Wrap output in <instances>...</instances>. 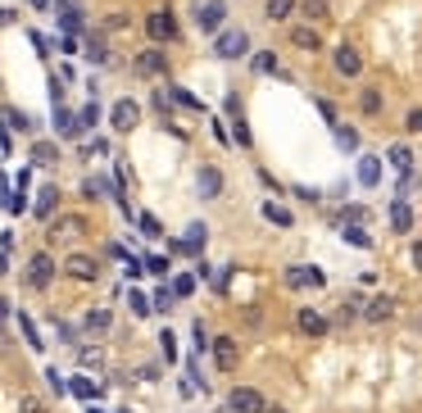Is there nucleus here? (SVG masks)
<instances>
[{
	"instance_id": "17",
	"label": "nucleus",
	"mask_w": 422,
	"mask_h": 413,
	"mask_svg": "<svg viewBox=\"0 0 422 413\" xmlns=\"http://www.w3.org/2000/svg\"><path fill=\"white\" fill-rule=\"evenodd\" d=\"M109 323H114V313H109V309H91V313L82 318V327L91 332V336H104V332H109Z\"/></svg>"
},
{
	"instance_id": "45",
	"label": "nucleus",
	"mask_w": 422,
	"mask_h": 413,
	"mask_svg": "<svg viewBox=\"0 0 422 413\" xmlns=\"http://www.w3.org/2000/svg\"><path fill=\"white\" fill-rule=\"evenodd\" d=\"M232 137H236V141H241V146H250V128H245V123H241V119H232Z\"/></svg>"
},
{
	"instance_id": "48",
	"label": "nucleus",
	"mask_w": 422,
	"mask_h": 413,
	"mask_svg": "<svg viewBox=\"0 0 422 413\" xmlns=\"http://www.w3.org/2000/svg\"><path fill=\"white\" fill-rule=\"evenodd\" d=\"M191 332H196V350H205V345H209V336H205V323H196Z\"/></svg>"
},
{
	"instance_id": "33",
	"label": "nucleus",
	"mask_w": 422,
	"mask_h": 413,
	"mask_svg": "<svg viewBox=\"0 0 422 413\" xmlns=\"http://www.w3.org/2000/svg\"><path fill=\"white\" fill-rule=\"evenodd\" d=\"M73 395H78V400H95V381H86V377H73Z\"/></svg>"
},
{
	"instance_id": "46",
	"label": "nucleus",
	"mask_w": 422,
	"mask_h": 413,
	"mask_svg": "<svg viewBox=\"0 0 422 413\" xmlns=\"http://www.w3.org/2000/svg\"><path fill=\"white\" fill-rule=\"evenodd\" d=\"M404 128H409V132H422V109H409V119H404Z\"/></svg>"
},
{
	"instance_id": "57",
	"label": "nucleus",
	"mask_w": 422,
	"mask_h": 413,
	"mask_svg": "<svg viewBox=\"0 0 422 413\" xmlns=\"http://www.w3.org/2000/svg\"><path fill=\"white\" fill-rule=\"evenodd\" d=\"M91 413H104V409H95V405H91Z\"/></svg>"
},
{
	"instance_id": "7",
	"label": "nucleus",
	"mask_w": 422,
	"mask_h": 413,
	"mask_svg": "<svg viewBox=\"0 0 422 413\" xmlns=\"http://www.w3.org/2000/svg\"><path fill=\"white\" fill-rule=\"evenodd\" d=\"M227 409L232 413H264L268 405H264V395H259L254 386H236L232 395H227Z\"/></svg>"
},
{
	"instance_id": "12",
	"label": "nucleus",
	"mask_w": 422,
	"mask_h": 413,
	"mask_svg": "<svg viewBox=\"0 0 422 413\" xmlns=\"http://www.w3.org/2000/svg\"><path fill=\"white\" fill-rule=\"evenodd\" d=\"M291 46H300V50H322V32H318L313 23L291 27Z\"/></svg>"
},
{
	"instance_id": "47",
	"label": "nucleus",
	"mask_w": 422,
	"mask_h": 413,
	"mask_svg": "<svg viewBox=\"0 0 422 413\" xmlns=\"http://www.w3.org/2000/svg\"><path fill=\"white\" fill-rule=\"evenodd\" d=\"M363 218H368V209H359V205L345 209V223H363Z\"/></svg>"
},
{
	"instance_id": "4",
	"label": "nucleus",
	"mask_w": 422,
	"mask_h": 413,
	"mask_svg": "<svg viewBox=\"0 0 422 413\" xmlns=\"http://www.w3.org/2000/svg\"><path fill=\"white\" fill-rule=\"evenodd\" d=\"M245 50H250V36H245L241 27H227V32H218L214 55H223V60H236V55H245Z\"/></svg>"
},
{
	"instance_id": "16",
	"label": "nucleus",
	"mask_w": 422,
	"mask_h": 413,
	"mask_svg": "<svg viewBox=\"0 0 422 413\" xmlns=\"http://www.w3.org/2000/svg\"><path fill=\"white\" fill-rule=\"evenodd\" d=\"M390 227H395V232H414V209H409L404 200L390 205Z\"/></svg>"
},
{
	"instance_id": "55",
	"label": "nucleus",
	"mask_w": 422,
	"mask_h": 413,
	"mask_svg": "<svg viewBox=\"0 0 422 413\" xmlns=\"http://www.w3.org/2000/svg\"><path fill=\"white\" fill-rule=\"evenodd\" d=\"M264 413H286V409H264Z\"/></svg>"
},
{
	"instance_id": "27",
	"label": "nucleus",
	"mask_w": 422,
	"mask_h": 413,
	"mask_svg": "<svg viewBox=\"0 0 422 413\" xmlns=\"http://www.w3.org/2000/svg\"><path fill=\"white\" fill-rule=\"evenodd\" d=\"M73 119H78V132H86V128H95V123H100V104H82V109L73 114Z\"/></svg>"
},
{
	"instance_id": "36",
	"label": "nucleus",
	"mask_w": 422,
	"mask_h": 413,
	"mask_svg": "<svg viewBox=\"0 0 422 413\" xmlns=\"http://www.w3.org/2000/svg\"><path fill=\"white\" fill-rule=\"evenodd\" d=\"M300 9L309 18H327V0H300Z\"/></svg>"
},
{
	"instance_id": "34",
	"label": "nucleus",
	"mask_w": 422,
	"mask_h": 413,
	"mask_svg": "<svg viewBox=\"0 0 422 413\" xmlns=\"http://www.w3.org/2000/svg\"><path fill=\"white\" fill-rule=\"evenodd\" d=\"M141 232H146L150 241H159V236H164V227H159V218H155V214H141Z\"/></svg>"
},
{
	"instance_id": "23",
	"label": "nucleus",
	"mask_w": 422,
	"mask_h": 413,
	"mask_svg": "<svg viewBox=\"0 0 422 413\" xmlns=\"http://www.w3.org/2000/svg\"><path fill=\"white\" fill-rule=\"evenodd\" d=\"M60 23H64V32H69V36H78L82 32V9L78 5H64L60 9Z\"/></svg>"
},
{
	"instance_id": "53",
	"label": "nucleus",
	"mask_w": 422,
	"mask_h": 413,
	"mask_svg": "<svg viewBox=\"0 0 422 413\" xmlns=\"http://www.w3.org/2000/svg\"><path fill=\"white\" fill-rule=\"evenodd\" d=\"M414 268H422V241L414 245Z\"/></svg>"
},
{
	"instance_id": "52",
	"label": "nucleus",
	"mask_w": 422,
	"mask_h": 413,
	"mask_svg": "<svg viewBox=\"0 0 422 413\" xmlns=\"http://www.w3.org/2000/svg\"><path fill=\"white\" fill-rule=\"evenodd\" d=\"M5 318H9V300H0V327H5Z\"/></svg>"
},
{
	"instance_id": "56",
	"label": "nucleus",
	"mask_w": 422,
	"mask_h": 413,
	"mask_svg": "<svg viewBox=\"0 0 422 413\" xmlns=\"http://www.w3.org/2000/svg\"><path fill=\"white\" fill-rule=\"evenodd\" d=\"M0 273H5V255H0Z\"/></svg>"
},
{
	"instance_id": "2",
	"label": "nucleus",
	"mask_w": 422,
	"mask_h": 413,
	"mask_svg": "<svg viewBox=\"0 0 422 413\" xmlns=\"http://www.w3.org/2000/svg\"><path fill=\"white\" fill-rule=\"evenodd\" d=\"M50 282H55V259L41 250V255L27 259V286H32V291H46Z\"/></svg>"
},
{
	"instance_id": "41",
	"label": "nucleus",
	"mask_w": 422,
	"mask_h": 413,
	"mask_svg": "<svg viewBox=\"0 0 422 413\" xmlns=\"http://www.w3.org/2000/svg\"><path fill=\"white\" fill-rule=\"evenodd\" d=\"M141 268H146V273H155V277H164V273H168V259L150 255V259H146V264H141Z\"/></svg>"
},
{
	"instance_id": "19",
	"label": "nucleus",
	"mask_w": 422,
	"mask_h": 413,
	"mask_svg": "<svg viewBox=\"0 0 422 413\" xmlns=\"http://www.w3.org/2000/svg\"><path fill=\"white\" fill-rule=\"evenodd\" d=\"M218 191H223V172H218V168H200V196L214 200Z\"/></svg>"
},
{
	"instance_id": "6",
	"label": "nucleus",
	"mask_w": 422,
	"mask_h": 413,
	"mask_svg": "<svg viewBox=\"0 0 422 413\" xmlns=\"http://www.w3.org/2000/svg\"><path fill=\"white\" fill-rule=\"evenodd\" d=\"M209 350H214V363L223 372H232L236 363H241V345H236L232 336H214V341H209Z\"/></svg>"
},
{
	"instance_id": "30",
	"label": "nucleus",
	"mask_w": 422,
	"mask_h": 413,
	"mask_svg": "<svg viewBox=\"0 0 422 413\" xmlns=\"http://www.w3.org/2000/svg\"><path fill=\"white\" fill-rule=\"evenodd\" d=\"M390 164H395L400 172L414 168V155H409V146H390Z\"/></svg>"
},
{
	"instance_id": "54",
	"label": "nucleus",
	"mask_w": 422,
	"mask_h": 413,
	"mask_svg": "<svg viewBox=\"0 0 422 413\" xmlns=\"http://www.w3.org/2000/svg\"><path fill=\"white\" fill-rule=\"evenodd\" d=\"M32 5H36V9H46V5H50V0H32Z\"/></svg>"
},
{
	"instance_id": "28",
	"label": "nucleus",
	"mask_w": 422,
	"mask_h": 413,
	"mask_svg": "<svg viewBox=\"0 0 422 413\" xmlns=\"http://www.w3.org/2000/svg\"><path fill=\"white\" fill-rule=\"evenodd\" d=\"M78 232H86V223L78 214H69V218H60V223H55V236H78Z\"/></svg>"
},
{
	"instance_id": "31",
	"label": "nucleus",
	"mask_w": 422,
	"mask_h": 413,
	"mask_svg": "<svg viewBox=\"0 0 422 413\" xmlns=\"http://www.w3.org/2000/svg\"><path fill=\"white\" fill-rule=\"evenodd\" d=\"M191 291H196V277H186V273H182L177 282H172V300H186Z\"/></svg>"
},
{
	"instance_id": "37",
	"label": "nucleus",
	"mask_w": 422,
	"mask_h": 413,
	"mask_svg": "<svg viewBox=\"0 0 422 413\" xmlns=\"http://www.w3.org/2000/svg\"><path fill=\"white\" fill-rule=\"evenodd\" d=\"M159 350H164V359L172 363V359H177V336H172V332H164V336H159Z\"/></svg>"
},
{
	"instance_id": "50",
	"label": "nucleus",
	"mask_w": 422,
	"mask_h": 413,
	"mask_svg": "<svg viewBox=\"0 0 422 413\" xmlns=\"http://www.w3.org/2000/svg\"><path fill=\"white\" fill-rule=\"evenodd\" d=\"M23 413H46V405H41V400H32V395H27V400H23Z\"/></svg>"
},
{
	"instance_id": "35",
	"label": "nucleus",
	"mask_w": 422,
	"mask_h": 413,
	"mask_svg": "<svg viewBox=\"0 0 422 413\" xmlns=\"http://www.w3.org/2000/svg\"><path fill=\"white\" fill-rule=\"evenodd\" d=\"M264 218H268V223H277V227H291V214L277 209V205H264Z\"/></svg>"
},
{
	"instance_id": "32",
	"label": "nucleus",
	"mask_w": 422,
	"mask_h": 413,
	"mask_svg": "<svg viewBox=\"0 0 422 413\" xmlns=\"http://www.w3.org/2000/svg\"><path fill=\"white\" fill-rule=\"evenodd\" d=\"M336 146L341 150H359V132L354 128H336Z\"/></svg>"
},
{
	"instance_id": "21",
	"label": "nucleus",
	"mask_w": 422,
	"mask_h": 413,
	"mask_svg": "<svg viewBox=\"0 0 422 413\" xmlns=\"http://www.w3.org/2000/svg\"><path fill=\"white\" fill-rule=\"evenodd\" d=\"M55 132H60V137H82V132H78V119H73L64 104H55Z\"/></svg>"
},
{
	"instance_id": "39",
	"label": "nucleus",
	"mask_w": 422,
	"mask_h": 413,
	"mask_svg": "<svg viewBox=\"0 0 422 413\" xmlns=\"http://www.w3.org/2000/svg\"><path fill=\"white\" fill-rule=\"evenodd\" d=\"M86 60H91V64H104V60H109V50H104V41H91V46H86Z\"/></svg>"
},
{
	"instance_id": "14",
	"label": "nucleus",
	"mask_w": 422,
	"mask_h": 413,
	"mask_svg": "<svg viewBox=\"0 0 422 413\" xmlns=\"http://www.w3.org/2000/svg\"><path fill=\"white\" fill-rule=\"evenodd\" d=\"M390 313H395V300H390V295H377V300H368L363 318H368V323H386Z\"/></svg>"
},
{
	"instance_id": "25",
	"label": "nucleus",
	"mask_w": 422,
	"mask_h": 413,
	"mask_svg": "<svg viewBox=\"0 0 422 413\" xmlns=\"http://www.w3.org/2000/svg\"><path fill=\"white\" fill-rule=\"evenodd\" d=\"M291 9H295V0H268L264 14L273 18V23H282V18H291Z\"/></svg>"
},
{
	"instance_id": "44",
	"label": "nucleus",
	"mask_w": 422,
	"mask_h": 413,
	"mask_svg": "<svg viewBox=\"0 0 422 413\" xmlns=\"http://www.w3.org/2000/svg\"><path fill=\"white\" fill-rule=\"evenodd\" d=\"M132 313H137V318H146V313H150V300L141 291H132Z\"/></svg>"
},
{
	"instance_id": "42",
	"label": "nucleus",
	"mask_w": 422,
	"mask_h": 413,
	"mask_svg": "<svg viewBox=\"0 0 422 413\" xmlns=\"http://www.w3.org/2000/svg\"><path fill=\"white\" fill-rule=\"evenodd\" d=\"M254 73H277V60H273V55H254Z\"/></svg>"
},
{
	"instance_id": "38",
	"label": "nucleus",
	"mask_w": 422,
	"mask_h": 413,
	"mask_svg": "<svg viewBox=\"0 0 422 413\" xmlns=\"http://www.w3.org/2000/svg\"><path fill=\"white\" fill-rule=\"evenodd\" d=\"M150 309H159V313H168V309H172V291H168V286H164V291H155Z\"/></svg>"
},
{
	"instance_id": "3",
	"label": "nucleus",
	"mask_w": 422,
	"mask_h": 413,
	"mask_svg": "<svg viewBox=\"0 0 422 413\" xmlns=\"http://www.w3.org/2000/svg\"><path fill=\"white\" fill-rule=\"evenodd\" d=\"M146 32H150V41H172V36H177V18H172V9H150L146 14Z\"/></svg>"
},
{
	"instance_id": "49",
	"label": "nucleus",
	"mask_w": 422,
	"mask_h": 413,
	"mask_svg": "<svg viewBox=\"0 0 422 413\" xmlns=\"http://www.w3.org/2000/svg\"><path fill=\"white\" fill-rule=\"evenodd\" d=\"M318 114H322L327 123H336V109H332V100H318Z\"/></svg>"
},
{
	"instance_id": "10",
	"label": "nucleus",
	"mask_w": 422,
	"mask_h": 413,
	"mask_svg": "<svg viewBox=\"0 0 422 413\" xmlns=\"http://www.w3.org/2000/svg\"><path fill=\"white\" fill-rule=\"evenodd\" d=\"M223 18H227V5L223 0H209V5H200L196 23H200V32H223Z\"/></svg>"
},
{
	"instance_id": "26",
	"label": "nucleus",
	"mask_w": 422,
	"mask_h": 413,
	"mask_svg": "<svg viewBox=\"0 0 422 413\" xmlns=\"http://www.w3.org/2000/svg\"><path fill=\"white\" fill-rule=\"evenodd\" d=\"M0 119H5L14 132H32V119H27L23 109H0Z\"/></svg>"
},
{
	"instance_id": "43",
	"label": "nucleus",
	"mask_w": 422,
	"mask_h": 413,
	"mask_svg": "<svg viewBox=\"0 0 422 413\" xmlns=\"http://www.w3.org/2000/svg\"><path fill=\"white\" fill-rule=\"evenodd\" d=\"M172 100H177V104H186V109H200V100H196L191 91H182V86H172Z\"/></svg>"
},
{
	"instance_id": "18",
	"label": "nucleus",
	"mask_w": 422,
	"mask_h": 413,
	"mask_svg": "<svg viewBox=\"0 0 422 413\" xmlns=\"http://www.w3.org/2000/svg\"><path fill=\"white\" fill-rule=\"evenodd\" d=\"M32 164H41V168L60 164V146H55V141H36L32 146Z\"/></svg>"
},
{
	"instance_id": "15",
	"label": "nucleus",
	"mask_w": 422,
	"mask_h": 413,
	"mask_svg": "<svg viewBox=\"0 0 422 413\" xmlns=\"http://www.w3.org/2000/svg\"><path fill=\"white\" fill-rule=\"evenodd\" d=\"M300 332L304 336H327V318H322V313H313V309H300Z\"/></svg>"
},
{
	"instance_id": "40",
	"label": "nucleus",
	"mask_w": 422,
	"mask_h": 413,
	"mask_svg": "<svg viewBox=\"0 0 422 413\" xmlns=\"http://www.w3.org/2000/svg\"><path fill=\"white\" fill-rule=\"evenodd\" d=\"M345 241L359 245V250H368V245H372V241H368V232H359V227H345Z\"/></svg>"
},
{
	"instance_id": "13",
	"label": "nucleus",
	"mask_w": 422,
	"mask_h": 413,
	"mask_svg": "<svg viewBox=\"0 0 422 413\" xmlns=\"http://www.w3.org/2000/svg\"><path fill=\"white\" fill-rule=\"evenodd\" d=\"M55 205H60V187H41V191H36L32 214H36V218H50V214H55Z\"/></svg>"
},
{
	"instance_id": "8",
	"label": "nucleus",
	"mask_w": 422,
	"mask_h": 413,
	"mask_svg": "<svg viewBox=\"0 0 422 413\" xmlns=\"http://www.w3.org/2000/svg\"><path fill=\"white\" fill-rule=\"evenodd\" d=\"M64 273H69L73 282H95V273H100V264H95L91 255H69V259H64Z\"/></svg>"
},
{
	"instance_id": "11",
	"label": "nucleus",
	"mask_w": 422,
	"mask_h": 413,
	"mask_svg": "<svg viewBox=\"0 0 422 413\" xmlns=\"http://www.w3.org/2000/svg\"><path fill=\"white\" fill-rule=\"evenodd\" d=\"M137 73H146V78H164L168 73V55L164 50H141L137 55Z\"/></svg>"
},
{
	"instance_id": "20",
	"label": "nucleus",
	"mask_w": 422,
	"mask_h": 413,
	"mask_svg": "<svg viewBox=\"0 0 422 413\" xmlns=\"http://www.w3.org/2000/svg\"><path fill=\"white\" fill-rule=\"evenodd\" d=\"M200 245H205V227H200V223H191V227H186V236H182V241L172 245V250H182V255H196Z\"/></svg>"
},
{
	"instance_id": "29",
	"label": "nucleus",
	"mask_w": 422,
	"mask_h": 413,
	"mask_svg": "<svg viewBox=\"0 0 422 413\" xmlns=\"http://www.w3.org/2000/svg\"><path fill=\"white\" fill-rule=\"evenodd\" d=\"M18 327H23V336H27V345H32V350H46V341L36 336V327H32V318H27V313H18Z\"/></svg>"
},
{
	"instance_id": "1",
	"label": "nucleus",
	"mask_w": 422,
	"mask_h": 413,
	"mask_svg": "<svg viewBox=\"0 0 422 413\" xmlns=\"http://www.w3.org/2000/svg\"><path fill=\"white\" fill-rule=\"evenodd\" d=\"M286 286L291 291H318V286H327V273L322 268H309V264H295V268H286Z\"/></svg>"
},
{
	"instance_id": "5",
	"label": "nucleus",
	"mask_w": 422,
	"mask_h": 413,
	"mask_svg": "<svg viewBox=\"0 0 422 413\" xmlns=\"http://www.w3.org/2000/svg\"><path fill=\"white\" fill-rule=\"evenodd\" d=\"M332 69H336L341 78H359V73H363V55L354 50L350 41H345V46H336V50H332Z\"/></svg>"
},
{
	"instance_id": "22",
	"label": "nucleus",
	"mask_w": 422,
	"mask_h": 413,
	"mask_svg": "<svg viewBox=\"0 0 422 413\" xmlns=\"http://www.w3.org/2000/svg\"><path fill=\"white\" fill-rule=\"evenodd\" d=\"M359 109L368 114V119H377V114H381V91H377V86H363V95H359Z\"/></svg>"
},
{
	"instance_id": "51",
	"label": "nucleus",
	"mask_w": 422,
	"mask_h": 413,
	"mask_svg": "<svg viewBox=\"0 0 422 413\" xmlns=\"http://www.w3.org/2000/svg\"><path fill=\"white\" fill-rule=\"evenodd\" d=\"M0 205L9 209V177H5V172H0Z\"/></svg>"
},
{
	"instance_id": "24",
	"label": "nucleus",
	"mask_w": 422,
	"mask_h": 413,
	"mask_svg": "<svg viewBox=\"0 0 422 413\" xmlns=\"http://www.w3.org/2000/svg\"><path fill=\"white\" fill-rule=\"evenodd\" d=\"M359 182H363V187H377V182H381V164H377V159H359Z\"/></svg>"
},
{
	"instance_id": "9",
	"label": "nucleus",
	"mask_w": 422,
	"mask_h": 413,
	"mask_svg": "<svg viewBox=\"0 0 422 413\" xmlns=\"http://www.w3.org/2000/svg\"><path fill=\"white\" fill-rule=\"evenodd\" d=\"M109 123H114V132H132L141 123V109H137V100H118L109 109Z\"/></svg>"
}]
</instances>
